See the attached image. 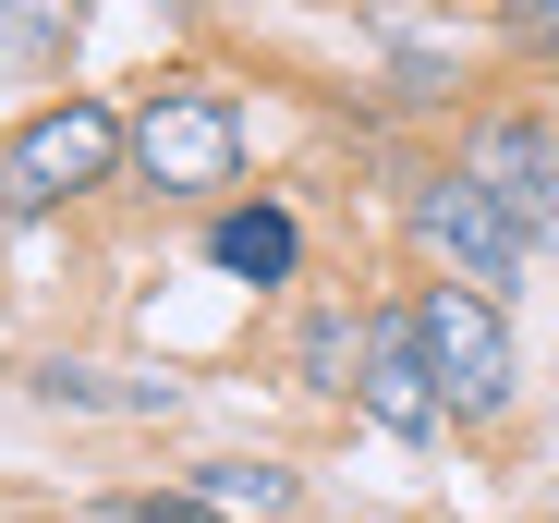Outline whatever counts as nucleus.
I'll return each instance as SVG.
<instances>
[{"label":"nucleus","instance_id":"nucleus-10","mask_svg":"<svg viewBox=\"0 0 559 523\" xmlns=\"http://www.w3.org/2000/svg\"><path fill=\"white\" fill-rule=\"evenodd\" d=\"M195 499L207 511H293V475H280V463H207Z\"/></svg>","mask_w":559,"mask_h":523},{"label":"nucleus","instance_id":"nucleus-3","mask_svg":"<svg viewBox=\"0 0 559 523\" xmlns=\"http://www.w3.org/2000/svg\"><path fill=\"white\" fill-rule=\"evenodd\" d=\"M122 183V110L110 98H49L13 146H0V219H49L61 195Z\"/></svg>","mask_w":559,"mask_h":523},{"label":"nucleus","instance_id":"nucleus-5","mask_svg":"<svg viewBox=\"0 0 559 523\" xmlns=\"http://www.w3.org/2000/svg\"><path fill=\"white\" fill-rule=\"evenodd\" d=\"M462 170L487 183V207H499L523 243L559 231V122H547V110H487L475 134H462Z\"/></svg>","mask_w":559,"mask_h":523},{"label":"nucleus","instance_id":"nucleus-9","mask_svg":"<svg viewBox=\"0 0 559 523\" xmlns=\"http://www.w3.org/2000/svg\"><path fill=\"white\" fill-rule=\"evenodd\" d=\"M85 37V0H0V73H61Z\"/></svg>","mask_w":559,"mask_h":523},{"label":"nucleus","instance_id":"nucleus-1","mask_svg":"<svg viewBox=\"0 0 559 523\" xmlns=\"http://www.w3.org/2000/svg\"><path fill=\"white\" fill-rule=\"evenodd\" d=\"M122 170L158 195H219V183H243V110L219 85H146L122 110Z\"/></svg>","mask_w":559,"mask_h":523},{"label":"nucleus","instance_id":"nucleus-12","mask_svg":"<svg viewBox=\"0 0 559 523\" xmlns=\"http://www.w3.org/2000/svg\"><path fill=\"white\" fill-rule=\"evenodd\" d=\"M353 341H365L353 317H317V329H305V378H317V390H353V378H341V366H353Z\"/></svg>","mask_w":559,"mask_h":523},{"label":"nucleus","instance_id":"nucleus-13","mask_svg":"<svg viewBox=\"0 0 559 523\" xmlns=\"http://www.w3.org/2000/svg\"><path fill=\"white\" fill-rule=\"evenodd\" d=\"M499 25H511L523 49H559V0H499Z\"/></svg>","mask_w":559,"mask_h":523},{"label":"nucleus","instance_id":"nucleus-11","mask_svg":"<svg viewBox=\"0 0 559 523\" xmlns=\"http://www.w3.org/2000/svg\"><path fill=\"white\" fill-rule=\"evenodd\" d=\"M110 523H231V511H207L195 487H122V499H98Z\"/></svg>","mask_w":559,"mask_h":523},{"label":"nucleus","instance_id":"nucleus-4","mask_svg":"<svg viewBox=\"0 0 559 523\" xmlns=\"http://www.w3.org/2000/svg\"><path fill=\"white\" fill-rule=\"evenodd\" d=\"M414 243L438 255V269H450L462 293H487V305H511V293H523V255H535V243H523V231L487 207V183H475L462 158L414 183Z\"/></svg>","mask_w":559,"mask_h":523},{"label":"nucleus","instance_id":"nucleus-8","mask_svg":"<svg viewBox=\"0 0 559 523\" xmlns=\"http://www.w3.org/2000/svg\"><path fill=\"white\" fill-rule=\"evenodd\" d=\"M25 390H37L49 414H170V402H182L170 378H110V366H61V354H49Z\"/></svg>","mask_w":559,"mask_h":523},{"label":"nucleus","instance_id":"nucleus-14","mask_svg":"<svg viewBox=\"0 0 559 523\" xmlns=\"http://www.w3.org/2000/svg\"><path fill=\"white\" fill-rule=\"evenodd\" d=\"M146 13H195V0H146Z\"/></svg>","mask_w":559,"mask_h":523},{"label":"nucleus","instance_id":"nucleus-7","mask_svg":"<svg viewBox=\"0 0 559 523\" xmlns=\"http://www.w3.org/2000/svg\"><path fill=\"white\" fill-rule=\"evenodd\" d=\"M207 255H219L231 281H255V293H280V281L305 269V219H293V207H231V219L207 231Z\"/></svg>","mask_w":559,"mask_h":523},{"label":"nucleus","instance_id":"nucleus-6","mask_svg":"<svg viewBox=\"0 0 559 523\" xmlns=\"http://www.w3.org/2000/svg\"><path fill=\"white\" fill-rule=\"evenodd\" d=\"M353 402L378 414L390 439H438V378H426V354H414V305L365 317V341H353Z\"/></svg>","mask_w":559,"mask_h":523},{"label":"nucleus","instance_id":"nucleus-2","mask_svg":"<svg viewBox=\"0 0 559 523\" xmlns=\"http://www.w3.org/2000/svg\"><path fill=\"white\" fill-rule=\"evenodd\" d=\"M414 354H426L450 426H487V414H511V390H523L511 317H499L487 293H462V281H426V293H414Z\"/></svg>","mask_w":559,"mask_h":523}]
</instances>
